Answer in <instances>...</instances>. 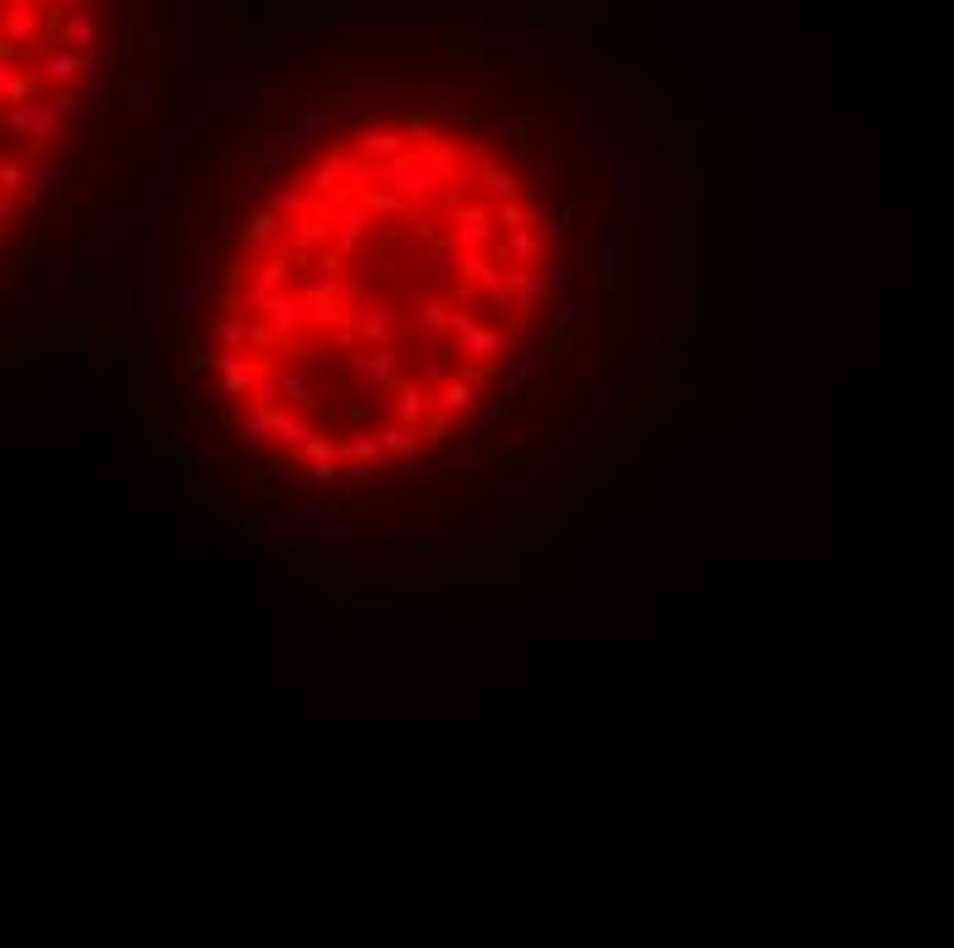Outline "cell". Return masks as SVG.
I'll return each instance as SVG.
<instances>
[{"label": "cell", "mask_w": 954, "mask_h": 948, "mask_svg": "<svg viewBox=\"0 0 954 948\" xmlns=\"http://www.w3.org/2000/svg\"><path fill=\"white\" fill-rule=\"evenodd\" d=\"M23 291H34V296H61L67 285H72V274H78V253L67 247V242H50V236H39V242H28V253H23Z\"/></svg>", "instance_id": "cell-1"}, {"label": "cell", "mask_w": 954, "mask_h": 948, "mask_svg": "<svg viewBox=\"0 0 954 948\" xmlns=\"http://www.w3.org/2000/svg\"><path fill=\"white\" fill-rule=\"evenodd\" d=\"M455 346H461V356L472 362V367H489V362H511V346H516V335L505 329V324H489V318H472L461 335H455Z\"/></svg>", "instance_id": "cell-2"}, {"label": "cell", "mask_w": 954, "mask_h": 948, "mask_svg": "<svg viewBox=\"0 0 954 948\" xmlns=\"http://www.w3.org/2000/svg\"><path fill=\"white\" fill-rule=\"evenodd\" d=\"M351 378H357L362 395L395 389V384L406 378V373H400V351H395V346H362V351L351 356Z\"/></svg>", "instance_id": "cell-3"}, {"label": "cell", "mask_w": 954, "mask_h": 948, "mask_svg": "<svg viewBox=\"0 0 954 948\" xmlns=\"http://www.w3.org/2000/svg\"><path fill=\"white\" fill-rule=\"evenodd\" d=\"M329 225H335V247L351 258V253L368 247V225H373V214H368L362 198H329Z\"/></svg>", "instance_id": "cell-4"}, {"label": "cell", "mask_w": 954, "mask_h": 948, "mask_svg": "<svg viewBox=\"0 0 954 948\" xmlns=\"http://www.w3.org/2000/svg\"><path fill=\"white\" fill-rule=\"evenodd\" d=\"M258 373H264V356H247V351H220V362H214L220 400H253Z\"/></svg>", "instance_id": "cell-5"}, {"label": "cell", "mask_w": 954, "mask_h": 948, "mask_svg": "<svg viewBox=\"0 0 954 948\" xmlns=\"http://www.w3.org/2000/svg\"><path fill=\"white\" fill-rule=\"evenodd\" d=\"M495 236H505L500 220H495V203H461V209H455V220H450V247H489Z\"/></svg>", "instance_id": "cell-6"}, {"label": "cell", "mask_w": 954, "mask_h": 948, "mask_svg": "<svg viewBox=\"0 0 954 948\" xmlns=\"http://www.w3.org/2000/svg\"><path fill=\"white\" fill-rule=\"evenodd\" d=\"M466 324H472V313H466L461 302H417V313H411V329H417V340L461 335Z\"/></svg>", "instance_id": "cell-7"}, {"label": "cell", "mask_w": 954, "mask_h": 948, "mask_svg": "<svg viewBox=\"0 0 954 948\" xmlns=\"http://www.w3.org/2000/svg\"><path fill=\"white\" fill-rule=\"evenodd\" d=\"M477 395H484V378H477V367H466V373H455L450 384L433 389V417L455 422V417H466L477 406Z\"/></svg>", "instance_id": "cell-8"}, {"label": "cell", "mask_w": 954, "mask_h": 948, "mask_svg": "<svg viewBox=\"0 0 954 948\" xmlns=\"http://www.w3.org/2000/svg\"><path fill=\"white\" fill-rule=\"evenodd\" d=\"M346 264H313V269H296V296L307 302V307H318V302H335V296H346Z\"/></svg>", "instance_id": "cell-9"}, {"label": "cell", "mask_w": 954, "mask_h": 948, "mask_svg": "<svg viewBox=\"0 0 954 948\" xmlns=\"http://www.w3.org/2000/svg\"><path fill=\"white\" fill-rule=\"evenodd\" d=\"M286 247L302 258V253H324V247H335V225H329V214L324 209H307V214H296L291 225H286Z\"/></svg>", "instance_id": "cell-10"}, {"label": "cell", "mask_w": 954, "mask_h": 948, "mask_svg": "<svg viewBox=\"0 0 954 948\" xmlns=\"http://www.w3.org/2000/svg\"><path fill=\"white\" fill-rule=\"evenodd\" d=\"M362 346H395V335H400V302L395 296H373L368 307H362Z\"/></svg>", "instance_id": "cell-11"}, {"label": "cell", "mask_w": 954, "mask_h": 948, "mask_svg": "<svg viewBox=\"0 0 954 948\" xmlns=\"http://www.w3.org/2000/svg\"><path fill=\"white\" fill-rule=\"evenodd\" d=\"M587 324H593V296L577 285V291L560 296V313H555V346H577Z\"/></svg>", "instance_id": "cell-12"}, {"label": "cell", "mask_w": 954, "mask_h": 948, "mask_svg": "<svg viewBox=\"0 0 954 948\" xmlns=\"http://www.w3.org/2000/svg\"><path fill=\"white\" fill-rule=\"evenodd\" d=\"M379 438H384V455L389 460H417L422 449H428V428L422 422H400V417H389V422H379Z\"/></svg>", "instance_id": "cell-13"}, {"label": "cell", "mask_w": 954, "mask_h": 948, "mask_svg": "<svg viewBox=\"0 0 954 948\" xmlns=\"http://www.w3.org/2000/svg\"><path fill=\"white\" fill-rule=\"evenodd\" d=\"M351 149L368 154V160H395L400 149H411V132L406 127H373V121H362L357 138H351Z\"/></svg>", "instance_id": "cell-14"}, {"label": "cell", "mask_w": 954, "mask_h": 948, "mask_svg": "<svg viewBox=\"0 0 954 948\" xmlns=\"http://www.w3.org/2000/svg\"><path fill=\"white\" fill-rule=\"evenodd\" d=\"M389 417H400V422H422L428 428V417H433V384H422V378H400L395 389H389Z\"/></svg>", "instance_id": "cell-15"}, {"label": "cell", "mask_w": 954, "mask_h": 948, "mask_svg": "<svg viewBox=\"0 0 954 948\" xmlns=\"http://www.w3.org/2000/svg\"><path fill=\"white\" fill-rule=\"evenodd\" d=\"M522 182H527V176H516V171H511V165H500L495 154H477V176H472V187L484 192L489 203H495V198H516V192H522Z\"/></svg>", "instance_id": "cell-16"}, {"label": "cell", "mask_w": 954, "mask_h": 948, "mask_svg": "<svg viewBox=\"0 0 954 948\" xmlns=\"http://www.w3.org/2000/svg\"><path fill=\"white\" fill-rule=\"evenodd\" d=\"M286 225H291V220H286L280 209L264 203V209L247 220V258H258V253H269V247H286Z\"/></svg>", "instance_id": "cell-17"}, {"label": "cell", "mask_w": 954, "mask_h": 948, "mask_svg": "<svg viewBox=\"0 0 954 948\" xmlns=\"http://www.w3.org/2000/svg\"><path fill=\"white\" fill-rule=\"evenodd\" d=\"M149 253H154V285H160V291H171V285H176V269H171V209H165V198H160V209H154Z\"/></svg>", "instance_id": "cell-18"}, {"label": "cell", "mask_w": 954, "mask_h": 948, "mask_svg": "<svg viewBox=\"0 0 954 948\" xmlns=\"http://www.w3.org/2000/svg\"><path fill=\"white\" fill-rule=\"evenodd\" d=\"M357 324H362V307L351 296H335V302L307 307V329H318V335H340V329H357Z\"/></svg>", "instance_id": "cell-19"}, {"label": "cell", "mask_w": 954, "mask_h": 948, "mask_svg": "<svg viewBox=\"0 0 954 948\" xmlns=\"http://www.w3.org/2000/svg\"><path fill=\"white\" fill-rule=\"evenodd\" d=\"M302 538H307L313 549H329V554H340V549L351 543V516H346V511H318V516H313V527H307Z\"/></svg>", "instance_id": "cell-20"}, {"label": "cell", "mask_w": 954, "mask_h": 948, "mask_svg": "<svg viewBox=\"0 0 954 948\" xmlns=\"http://www.w3.org/2000/svg\"><path fill=\"white\" fill-rule=\"evenodd\" d=\"M544 373H549V351L511 356V367H505V406H511V400H522V395L533 389V378H544Z\"/></svg>", "instance_id": "cell-21"}, {"label": "cell", "mask_w": 954, "mask_h": 948, "mask_svg": "<svg viewBox=\"0 0 954 948\" xmlns=\"http://www.w3.org/2000/svg\"><path fill=\"white\" fill-rule=\"evenodd\" d=\"M302 138L286 127V132H264L258 143H253V171H264V176H275L286 160H291V149H296Z\"/></svg>", "instance_id": "cell-22"}, {"label": "cell", "mask_w": 954, "mask_h": 948, "mask_svg": "<svg viewBox=\"0 0 954 948\" xmlns=\"http://www.w3.org/2000/svg\"><path fill=\"white\" fill-rule=\"evenodd\" d=\"M269 428H275V449H302L313 433V422L296 406H269Z\"/></svg>", "instance_id": "cell-23"}, {"label": "cell", "mask_w": 954, "mask_h": 948, "mask_svg": "<svg viewBox=\"0 0 954 948\" xmlns=\"http://www.w3.org/2000/svg\"><path fill=\"white\" fill-rule=\"evenodd\" d=\"M511 280H516V307H511V313H516V318H538V307H544V291H549V285H544V269H527V264H516V269H511Z\"/></svg>", "instance_id": "cell-24"}, {"label": "cell", "mask_w": 954, "mask_h": 948, "mask_svg": "<svg viewBox=\"0 0 954 948\" xmlns=\"http://www.w3.org/2000/svg\"><path fill=\"white\" fill-rule=\"evenodd\" d=\"M461 460H466L472 471H495V466H505V444H500V428H489L484 438H472V444L461 449Z\"/></svg>", "instance_id": "cell-25"}, {"label": "cell", "mask_w": 954, "mask_h": 948, "mask_svg": "<svg viewBox=\"0 0 954 948\" xmlns=\"http://www.w3.org/2000/svg\"><path fill=\"white\" fill-rule=\"evenodd\" d=\"M61 192H67V176L61 171H34V187L23 192V203H28V214H39V209L61 203Z\"/></svg>", "instance_id": "cell-26"}, {"label": "cell", "mask_w": 954, "mask_h": 948, "mask_svg": "<svg viewBox=\"0 0 954 948\" xmlns=\"http://www.w3.org/2000/svg\"><path fill=\"white\" fill-rule=\"evenodd\" d=\"M94 313L121 324V318L132 313V291H127L121 280H100V285H94Z\"/></svg>", "instance_id": "cell-27"}, {"label": "cell", "mask_w": 954, "mask_h": 948, "mask_svg": "<svg viewBox=\"0 0 954 948\" xmlns=\"http://www.w3.org/2000/svg\"><path fill=\"white\" fill-rule=\"evenodd\" d=\"M214 346L220 351H247L253 346V324H247V313H220V324H214Z\"/></svg>", "instance_id": "cell-28"}, {"label": "cell", "mask_w": 954, "mask_h": 948, "mask_svg": "<svg viewBox=\"0 0 954 948\" xmlns=\"http://www.w3.org/2000/svg\"><path fill=\"white\" fill-rule=\"evenodd\" d=\"M495 220L500 231H522V225H538V209L516 192V198H495Z\"/></svg>", "instance_id": "cell-29"}, {"label": "cell", "mask_w": 954, "mask_h": 948, "mask_svg": "<svg viewBox=\"0 0 954 948\" xmlns=\"http://www.w3.org/2000/svg\"><path fill=\"white\" fill-rule=\"evenodd\" d=\"M340 455H346V460H384V438H379V428H373V433H368V428L346 433V438H340Z\"/></svg>", "instance_id": "cell-30"}, {"label": "cell", "mask_w": 954, "mask_h": 948, "mask_svg": "<svg viewBox=\"0 0 954 948\" xmlns=\"http://www.w3.org/2000/svg\"><path fill=\"white\" fill-rule=\"evenodd\" d=\"M83 242H89L94 253H105V247L116 242V220H110L105 209H89V214H83Z\"/></svg>", "instance_id": "cell-31"}, {"label": "cell", "mask_w": 954, "mask_h": 948, "mask_svg": "<svg viewBox=\"0 0 954 948\" xmlns=\"http://www.w3.org/2000/svg\"><path fill=\"white\" fill-rule=\"evenodd\" d=\"M484 302H489V307H516V280H511V269H489V274H484Z\"/></svg>", "instance_id": "cell-32"}, {"label": "cell", "mask_w": 954, "mask_h": 948, "mask_svg": "<svg viewBox=\"0 0 954 948\" xmlns=\"http://www.w3.org/2000/svg\"><path fill=\"white\" fill-rule=\"evenodd\" d=\"M296 460H302V466H318V460H346V455H340V438H329V433H318V428H313V433H307V444L296 449Z\"/></svg>", "instance_id": "cell-33"}, {"label": "cell", "mask_w": 954, "mask_h": 948, "mask_svg": "<svg viewBox=\"0 0 954 948\" xmlns=\"http://www.w3.org/2000/svg\"><path fill=\"white\" fill-rule=\"evenodd\" d=\"M28 187H34V165H28V154H23V160L12 154L7 165H0V192H18V198H23Z\"/></svg>", "instance_id": "cell-34"}, {"label": "cell", "mask_w": 954, "mask_h": 948, "mask_svg": "<svg viewBox=\"0 0 954 948\" xmlns=\"http://www.w3.org/2000/svg\"><path fill=\"white\" fill-rule=\"evenodd\" d=\"M571 220H577V209H571V203H566V198H555V203H549V209H544V214H538V231H544V236H549V242H560V236H566V231H571Z\"/></svg>", "instance_id": "cell-35"}, {"label": "cell", "mask_w": 954, "mask_h": 948, "mask_svg": "<svg viewBox=\"0 0 954 948\" xmlns=\"http://www.w3.org/2000/svg\"><path fill=\"white\" fill-rule=\"evenodd\" d=\"M203 291L209 285H198V280H176L171 291H165V302H171V318H187L198 302H203Z\"/></svg>", "instance_id": "cell-36"}, {"label": "cell", "mask_w": 954, "mask_h": 948, "mask_svg": "<svg viewBox=\"0 0 954 948\" xmlns=\"http://www.w3.org/2000/svg\"><path fill=\"white\" fill-rule=\"evenodd\" d=\"M94 132H100V110H72V121H67V138L78 143V149H94Z\"/></svg>", "instance_id": "cell-37"}, {"label": "cell", "mask_w": 954, "mask_h": 948, "mask_svg": "<svg viewBox=\"0 0 954 948\" xmlns=\"http://www.w3.org/2000/svg\"><path fill=\"white\" fill-rule=\"evenodd\" d=\"M544 285H549V296H555V302H560V296H566V291H577V269H571V264H566V258H555V264H549V269H544Z\"/></svg>", "instance_id": "cell-38"}, {"label": "cell", "mask_w": 954, "mask_h": 948, "mask_svg": "<svg viewBox=\"0 0 954 948\" xmlns=\"http://www.w3.org/2000/svg\"><path fill=\"white\" fill-rule=\"evenodd\" d=\"M379 478H384V460H346V483H357V489H379Z\"/></svg>", "instance_id": "cell-39"}, {"label": "cell", "mask_w": 954, "mask_h": 948, "mask_svg": "<svg viewBox=\"0 0 954 948\" xmlns=\"http://www.w3.org/2000/svg\"><path fill=\"white\" fill-rule=\"evenodd\" d=\"M620 280V225H604V285Z\"/></svg>", "instance_id": "cell-40"}, {"label": "cell", "mask_w": 954, "mask_h": 948, "mask_svg": "<svg viewBox=\"0 0 954 948\" xmlns=\"http://www.w3.org/2000/svg\"><path fill=\"white\" fill-rule=\"evenodd\" d=\"M455 373H461V362H450V356H433V362H422V367H417V378H422V384H433V389H439V384H450Z\"/></svg>", "instance_id": "cell-41"}, {"label": "cell", "mask_w": 954, "mask_h": 948, "mask_svg": "<svg viewBox=\"0 0 954 948\" xmlns=\"http://www.w3.org/2000/svg\"><path fill=\"white\" fill-rule=\"evenodd\" d=\"M225 220H231V203H209L198 220V236H225Z\"/></svg>", "instance_id": "cell-42"}, {"label": "cell", "mask_w": 954, "mask_h": 948, "mask_svg": "<svg viewBox=\"0 0 954 948\" xmlns=\"http://www.w3.org/2000/svg\"><path fill=\"white\" fill-rule=\"evenodd\" d=\"M247 478H264V466H269V444H242V460H236Z\"/></svg>", "instance_id": "cell-43"}, {"label": "cell", "mask_w": 954, "mask_h": 948, "mask_svg": "<svg viewBox=\"0 0 954 948\" xmlns=\"http://www.w3.org/2000/svg\"><path fill=\"white\" fill-rule=\"evenodd\" d=\"M198 373H203V362H198V351H187V356H176V362H171V378H176V384H193Z\"/></svg>", "instance_id": "cell-44"}, {"label": "cell", "mask_w": 954, "mask_h": 948, "mask_svg": "<svg viewBox=\"0 0 954 948\" xmlns=\"http://www.w3.org/2000/svg\"><path fill=\"white\" fill-rule=\"evenodd\" d=\"M406 532H411V549H439V543H444V538H439V527H433V522H411V527H406Z\"/></svg>", "instance_id": "cell-45"}, {"label": "cell", "mask_w": 954, "mask_h": 948, "mask_svg": "<svg viewBox=\"0 0 954 948\" xmlns=\"http://www.w3.org/2000/svg\"><path fill=\"white\" fill-rule=\"evenodd\" d=\"M522 198H527L533 209H544V182H522Z\"/></svg>", "instance_id": "cell-46"}]
</instances>
